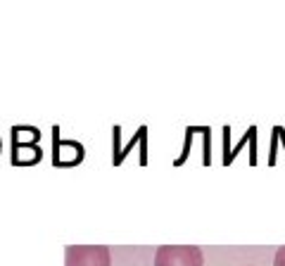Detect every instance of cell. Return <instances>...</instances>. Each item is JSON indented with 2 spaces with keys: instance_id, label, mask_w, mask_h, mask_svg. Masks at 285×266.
<instances>
[{
  "instance_id": "cell-1",
  "label": "cell",
  "mask_w": 285,
  "mask_h": 266,
  "mask_svg": "<svg viewBox=\"0 0 285 266\" xmlns=\"http://www.w3.org/2000/svg\"><path fill=\"white\" fill-rule=\"evenodd\" d=\"M202 250L195 245H162L155 252V266H202Z\"/></svg>"
},
{
  "instance_id": "cell-2",
  "label": "cell",
  "mask_w": 285,
  "mask_h": 266,
  "mask_svg": "<svg viewBox=\"0 0 285 266\" xmlns=\"http://www.w3.org/2000/svg\"><path fill=\"white\" fill-rule=\"evenodd\" d=\"M67 266H109V250L102 245H69L64 254Z\"/></svg>"
},
{
  "instance_id": "cell-3",
  "label": "cell",
  "mask_w": 285,
  "mask_h": 266,
  "mask_svg": "<svg viewBox=\"0 0 285 266\" xmlns=\"http://www.w3.org/2000/svg\"><path fill=\"white\" fill-rule=\"evenodd\" d=\"M273 266H285V247H281L276 252V259H273Z\"/></svg>"
},
{
  "instance_id": "cell-4",
  "label": "cell",
  "mask_w": 285,
  "mask_h": 266,
  "mask_svg": "<svg viewBox=\"0 0 285 266\" xmlns=\"http://www.w3.org/2000/svg\"><path fill=\"white\" fill-rule=\"evenodd\" d=\"M0 150H2V140H0Z\"/></svg>"
}]
</instances>
